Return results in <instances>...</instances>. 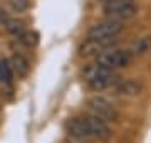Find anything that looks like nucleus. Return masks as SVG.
<instances>
[{"mask_svg": "<svg viewBox=\"0 0 151 143\" xmlns=\"http://www.w3.org/2000/svg\"><path fill=\"white\" fill-rule=\"evenodd\" d=\"M82 79L86 81L87 88L92 89V91H101V89H106L113 84H118V74L111 69L99 66L97 62L84 66Z\"/></svg>", "mask_w": 151, "mask_h": 143, "instance_id": "obj_1", "label": "nucleus"}, {"mask_svg": "<svg viewBox=\"0 0 151 143\" xmlns=\"http://www.w3.org/2000/svg\"><path fill=\"white\" fill-rule=\"evenodd\" d=\"M86 106H87L89 115L96 116V118L106 121V123H116L119 120V111L116 110V106L109 99L103 98V96H92V98H89Z\"/></svg>", "mask_w": 151, "mask_h": 143, "instance_id": "obj_2", "label": "nucleus"}, {"mask_svg": "<svg viewBox=\"0 0 151 143\" xmlns=\"http://www.w3.org/2000/svg\"><path fill=\"white\" fill-rule=\"evenodd\" d=\"M104 14L109 20H128L138 14V7L133 0H106Z\"/></svg>", "mask_w": 151, "mask_h": 143, "instance_id": "obj_3", "label": "nucleus"}, {"mask_svg": "<svg viewBox=\"0 0 151 143\" xmlns=\"http://www.w3.org/2000/svg\"><path fill=\"white\" fill-rule=\"evenodd\" d=\"M131 59H133V54L129 51H123V49H108L101 52V54L96 57V62L99 66L106 67V69H118V67H126L129 66Z\"/></svg>", "mask_w": 151, "mask_h": 143, "instance_id": "obj_4", "label": "nucleus"}, {"mask_svg": "<svg viewBox=\"0 0 151 143\" xmlns=\"http://www.w3.org/2000/svg\"><path fill=\"white\" fill-rule=\"evenodd\" d=\"M121 32H123V22L108 19L104 22L92 25L87 32V39L89 40H108V39H114Z\"/></svg>", "mask_w": 151, "mask_h": 143, "instance_id": "obj_5", "label": "nucleus"}, {"mask_svg": "<svg viewBox=\"0 0 151 143\" xmlns=\"http://www.w3.org/2000/svg\"><path fill=\"white\" fill-rule=\"evenodd\" d=\"M82 120L86 123V128H87V133L91 140H99V142H108L111 138V128L108 126V123L103 120H99L96 116L92 115H86L82 116Z\"/></svg>", "mask_w": 151, "mask_h": 143, "instance_id": "obj_6", "label": "nucleus"}, {"mask_svg": "<svg viewBox=\"0 0 151 143\" xmlns=\"http://www.w3.org/2000/svg\"><path fill=\"white\" fill-rule=\"evenodd\" d=\"M114 40H116V39H108V40H89V39H87L86 42L81 46V49H79V56H81V57L96 56L97 57L101 52L111 49V46L114 44Z\"/></svg>", "mask_w": 151, "mask_h": 143, "instance_id": "obj_7", "label": "nucleus"}, {"mask_svg": "<svg viewBox=\"0 0 151 143\" xmlns=\"http://www.w3.org/2000/svg\"><path fill=\"white\" fill-rule=\"evenodd\" d=\"M65 130H67V133H69L74 140H77V142H87V140H91L82 116L70 118V120L65 123Z\"/></svg>", "mask_w": 151, "mask_h": 143, "instance_id": "obj_8", "label": "nucleus"}, {"mask_svg": "<svg viewBox=\"0 0 151 143\" xmlns=\"http://www.w3.org/2000/svg\"><path fill=\"white\" fill-rule=\"evenodd\" d=\"M116 91L123 96H136L141 91V84L134 79H124V81H118Z\"/></svg>", "mask_w": 151, "mask_h": 143, "instance_id": "obj_9", "label": "nucleus"}, {"mask_svg": "<svg viewBox=\"0 0 151 143\" xmlns=\"http://www.w3.org/2000/svg\"><path fill=\"white\" fill-rule=\"evenodd\" d=\"M10 67L12 71L15 72L19 77H25L30 71V66H29V61L20 54H14L10 59Z\"/></svg>", "mask_w": 151, "mask_h": 143, "instance_id": "obj_10", "label": "nucleus"}, {"mask_svg": "<svg viewBox=\"0 0 151 143\" xmlns=\"http://www.w3.org/2000/svg\"><path fill=\"white\" fill-rule=\"evenodd\" d=\"M150 49H151V37H141L138 42H134V46L129 52L131 54H145Z\"/></svg>", "mask_w": 151, "mask_h": 143, "instance_id": "obj_11", "label": "nucleus"}, {"mask_svg": "<svg viewBox=\"0 0 151 143\" xmlns=\"http://www.w3.org/2000/svg\"><path fill=\"white\" fill-rule=\"evenodd\" d=\"M4 27H5V30H7L9 34H12V35H17V37H19V35H20V34L25 30V29H24V22L17 20V19H10V20H9V22H7Z\"/></svg>", "mask_w": 151, "mask_h": 143, "instance_id": "obj_12", "label": "nucleus"}, {"mask_svg": "<svg viewBox=\"0 0 151 143\" xmlns=\"http://www.w3.org/2000/svg\"><path fill=\"white\" fill-rule=\"evenodd\" d=\"M19 40H20L24 46H27V47H30V46H35V44H37V34L24 30V32L19 35Z\"/></svg>", "mask_w": 151, "mask_h": 143, "instance_id": "obj_13", "label": "nucleus"}, {"mask_svg": "<svg viewBox=\"0 0 151 143\" xmlns=\"http://www.w3.org/2000/svg\"><path fill=\"white\" fill-rule=\"evenodd\" d=\"M10 4L17 12H22L29 7V0H10Z\"/></svg>", "mask_w": 151, "mask_h": 143, "instance_id": "obj_14", "label": "nucleus"}, {"mask_svg": "<svg viewBox=\"0 0 151 143\" xmlns=\"http://www.w3.org/2000/svg\"><path fill=\"white\" fill-rule=\"evenodd\" d=\"M9 20H10V15L7 14L5 9H2V7H0V24H2V25H5Z\"/></svg>", "mask_w": 151, "mask_h": 143, "instance_id": "obj_15", "label": "nucleus"}, {"mask_svg": "<svg viewBox=\"0 0 151 143\" xmlns=\"http://www.w3.org/2000/svg\"><path fill=\"white\" fill-rule=\"evenodd\" d=\"M0 83H4V69H2V61H0Z\"/></svg>", "mask_w": 151, "mask_h": 143, "instance_id": "obj_16", "label": "nucleus"}, {"mask_svg": "<svg viewBox=\"0 0 151 143\" xmlns=\"http://www.w3.org/2000/svg\"><path fill=\"white\" fill-rule=\"evenodd\" d=\"M0 111H2V103H0Z\"/></svg>", "mask_w": 151, "mask_h": 143, "instance_id": "obj_17", "label": "nucleus"}]
</instances>
